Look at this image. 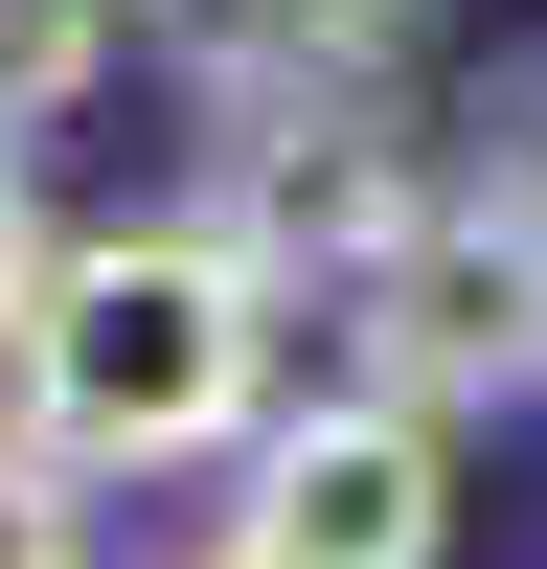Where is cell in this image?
<instances>
[{"mask_svg": "<svg viewBox=\"0 0 547 569\" xmlns=\"http://www.w3.org/2000/svg\"><path fill=\"white\" fill-rule=\"evenodd\" d=\"M0 365H23V433L69 479H182V456L274 433V273L228 228H91Z\"/></svg>", "mask_w": 547, "mask_h": 569, "instance_id": "1", "label": "cell"}, {"mask_svg": "<svg viewBox=\"0 0 547 569\" xmlns=\"http://www.w3.org/2000/svg\"><path fill=\"white\" fill-rule=\"evenodd\" d=\"M342 342H365V388L434 410V433L456 410H525L547 388V206H501V182L434 206L388 273H342Z\"/></svg>", "mask_w": 547, "mask_h": 569, "instance_id": "2", "label": "cell"}, {"mask_svg": "<svg viewBox=\"0 0 547 569\" xmlns=\"http://www.w3.org/2000/svg\"><path fill=\"white\" fill-rule=\"evenodd\" d=\"M456 547V433L388 388H319L228 456V569H434Z\"/></svg>", "mask_w": 547, "mask_h": 569, "instance_id": "3", "label": "cell"}, {"mask_svg": "<svg viewBox=\"0 0 547 569\" xmlns=\"http://www.w3.org/2000/svg\"><path fill=\"white\" fill-rule=\"evenodd\" d=\"M228 251L251 273H388L434 228V160L388 137V91H251V160H228Z\"/></svg>", "mask_w": 547, "mask_h": 569, "instance_id": "4", "label": "cell"}, {"mask_svg": "<svg viewBox=\"0 0 547 569\" xmlns=\"http://www.w3.org/2000/svg\"><path fill=\"white\" fill-rule=\"evenodd\" d=\"M137 23H160L182 69H228V91H365L410 0H137Z\"/></svg>", "mask_w": 547, "mask_h": 569, "instance_id": "5", "label": "cell"}, {"mask_svg": "<svg viewBox=\"0 0 547 569\" xmlns=\"http://www.w3.org/2000/svg\"><path fill=\"white\" fill-rule=\"evenodd\" d=\"M0 569H91V501H69L46 433H0Z\"/></svg>", "mask_w": 547, "mask_h": 569, "instance_id": "6", "label": "cell"}, {"mask_svg": "<svg viewBox=\"0 0 547 569\" xmlns=\"http://www.w3.org/2000/svg\"><path fill=\"white\" fill-rule=\"evenodd\" d=\"M46 273H69V228H46V182H23V137H0V342L46 319Z\"/></svg>", "mask_w": 547, "mask_h": 569, "instance_id": "7", "label": "cell"}, {"mask_svg": "<svg viewBox=\"0 0 547 569\" xmlns=\"http://www.w3.org/2000/svg\"><path fill=\"white\" fill-rule=\"evenodd\" d=\"M206 569H228V547H206Z\"/></svg>", "mask_w": 547, "mask_h": 569, "instance_id": "8", "label": "cell"}]
</instances>
